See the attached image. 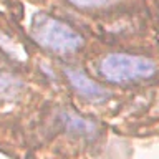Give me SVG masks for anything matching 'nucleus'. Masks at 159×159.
I'll return each instance as SVG.
<instances>
[{"instance_id": "nucleus-1", "label": "nucleus", "mask_w": 159, "mask_h": 159, "mask_svg": "<svg viewBox=\"0 0 159 159\" xmlns=\"http://www.w3.org/2000/svg\"><path fill=\"white\" fill-rule=\"evenodd\" d=\"M98 76L111 84H129L151 80L159 73V65L144 55L114 52L103 55L96 63Z\"/></svg>"}, {"instance_id": "nucleus-2", "label": "nucleus", "mask_w": 159, "mask_h": 159, "mask_svg": "<svg viewBox=\"0 0 159 159\" xmlns=\"http://www.w3.org/2000/svg\"><path fill=\"white\" fill-rule=\"evenodd\" d=\"M33 38L43 48L58 55H73L83 47L84 38L66 22L52 15H37L32 25Z\"/></svg>"}, {"instance_id": "nucleus-3", "label": "nucleus", "mask_w": 159, "mask_h": 159, "mask_svg": "<svg viewBox=\"0 0 159 159\" xmlns=\"http://www.w3.org/2000/svg\"><path fill=\"white\" fill-rule=\"evenodd\" d=\"M65 76H66L68 83L71 84V88L81 98L88 99L91 103H103L108 99V93H109L108 89L103 88L94 80H91L81 68L66 66L65 68Z\"/></svg>"}, {"instance_id": "nucleus-4", "label": "nucleus", "mask_w": 159, "mask_h": 159, "mask_svg": "<svg viewBox=\"0 0 159 159\" xmlns=\"http://www.w3.org/2000/svg\"><path fill=\"white\" fill-rule=\"evenodd\" d=\"M66 2L81 10H99L116 3V0H66Z\"/></svg>"}]
</instances>
